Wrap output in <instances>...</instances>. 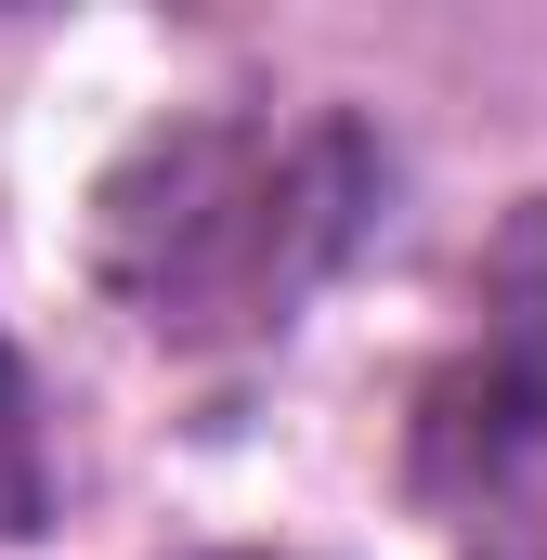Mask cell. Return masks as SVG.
Listing matches in <instances>:
<instances>
[{
  "mask_svg": "<svg viewBox=\"0 0 547 560\" xmlns=\"http://www.w3.org/2000/svg\"><path fill=\"white\" fill-rule=\"evenodd\" d=\"M379 209V156L352 118H274V105H222V118H170L143 131L105 196H92V261L131 300L143 339L170 352H222V339H274L313 287L339 275V248Z\"/></svg>",
  "mask_w": 547,
  "mask_h": 560,
  "instance_id": "cell-1",
  "label": "cell"
},
{
  "mask_svg": "<svg viewBox=\"0 0 547 560\" xmlns=\"http://www.w3.org/2000/svg\"><path fill=\"white\" fill-rule=\"evenodd\" d=\"M417 495L456 560H547V196L482 261V326L417 405Z\"/></svg>",
  "mask_w": 547,
  "mask_h": 560,
  "instance_id": "cell-2",
  "label": "cell"
},
{
  "mask_svg": "<svg viewBox=\"0 0 547 560\" xmlns=\"http://www.w3.org/2000/svg\"><path fill=\"white\" fill-rule=\"evenodd\" d=\"M53 509V456H39V405H26V365L0 339V535H39Z\"/></svg>",
  "mask_w": 547,
  "mask_h": 560,
  "instance_id": "cell-3",
  "label": "cell"
}]
</instances>
